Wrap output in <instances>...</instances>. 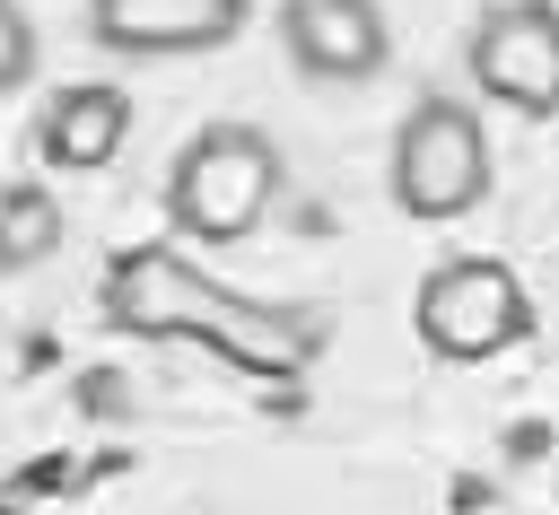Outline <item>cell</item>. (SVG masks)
<instances>
[{"label":"cell","instance_id":"obj_8","mask_svg":"<svg viewBox=\"0 0 559 515\" xmlns=\"http://www.w3.org/2000/svg\"><path fill=\"white\" fill-rule=\"evenodd\" d=\"M122 131H131V96L96 79V87H61V96L44 105L35 148H44V166H61V175H96V166L122 148Z\"/></svg>","mask_w":559,"mask_h":515},{"label":"cell","instance_id":"obj_6","mask_svg":"<svg viewBox=\"0 0 559 515\" xmlns=\"http://www.w3.org/2000/svg\"><path fill=\"white\" fill-rule=\"evenodd\" d=\"M245 26V0H87V35L131 61H175L210 52Z\"/></svg>","mask_w":559,"mask_h":515},{"label":"cell","instance_id":"obj_5","mask_svg":"<svg viewBox=\"0 0 559 515\" xmlns=\"http://www.w3.org/2000/svg\"><path fill=\"white\" fill-rule=\"evenodd\" d=\"M472 87L507 113H559V9L550 0H498L472 17Z\"/></svg>","mask_w":559,"mask_h":515},{"label":"cell","instance_id":"obj_7","mask_svg":"<svg viewBox=\"0 0 559 515\" xmlns=\"http://www.w3.org/2000/svg\"><path fill=\"white\" fill-rule=\"evenodd\" d=\"M280 44L306 79H376L393 35L376 0H288L280 9Z\"/></svg>","mask_w":559,"mask_h":515},{"label":"cell","instance_id":"obj_3","mask_svg":"<svg viewBox=\"0 0 559 515\" xmlns=\"http://www.w3.org/2000/svg\"><path fill=\"white\" fill-rule=\"evenodd\" d=\"M489 192V140L480 113L454 96H419L393 131V201L411 218H463Z\"/></svg>","mask_w":559,"mask_h":515},{"label":"cell","instance_id":"obj_10","mask_svg":"<svg viewBox=\"0 0 559 515\" xmlns=\"http://www.w3.org/2000/svg\"><path fill=\"white\" fill-rule=\"evenodd\" d=\"M26 79H35V26H26L17 0H0V96L26 87Z\"/></svg>","mask_w":559,"mask_h":515},{"label":"cell","instance_id":"obj_4","mask_svg":"<svg viewBox=\"0 0 559 515\" xmlns=\"http://www.w3.org/2000/svg\"><path fill=\"white\" fill-rule=\"evenodd\" d=\"M411 323H419V340L437 358H498V349H515L533 332V297H524V279L507 262L463 253V262H437L419 279Z\"/></svg>","mask_w":559,"mask_h":515},{"label":"cell","instance_id":"obj_2","mask_svg":"<svg viewBox=\"0 0 559 515\" xmlns=\"http://www.w3.org/2000/svg\"><path fill=\"white\" fill-rule=\"evenodd\" d=\"M280 201V148L253 131V122H210L183 140L175 175H166V209L183 236H210V244H236L262 227V209Z\"/></svg>","mask_w":559,"mask_h":515},{"label":"cell","instance_id":"obj_1","mask_svg":"<svg viewBox=\"0 0 559 515\" xmlns=\"http://www.w3.org/2000/svg\"><path fill=\"white\" fill-rule=\"evenodd\" d=\"M105 314H114L122 332H148V340H210V349H227V358L253 367V375H288V367L306 358V340H314L306 323H280L271 306H253V297L201 279V271L175 262L166 244L114 262Z\"/></svg>","mask_w":559,"mask_h":515},{"label":"cell","instance_id":"obj_9","mask_svg":"<svg viewBox=\"0 0 559 515\" xmlns=\"http://www.w3.org/2000/svg\"><path fill=\"white\" fill-rule=\"evenodd\" d=\"M52 244H61V201H52L44 183L0 192V279H9V271H35Z\"/></svg>","mask_w":559,"mask_h":515}]
</instances>
